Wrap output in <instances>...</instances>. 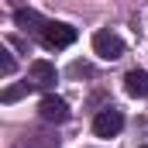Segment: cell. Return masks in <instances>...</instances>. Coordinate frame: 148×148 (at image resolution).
Wrapping results in <instances>:
<instances>
[{
	"mask_svg": "<svg viewBox=\"0 0 148 148\" xmlns=\"http://www.w3.org/2000/svg\"><path fill=\"white\" fill-rule=\"evenodd\" d=\"M41 45L45 48H52V52H62V48H69L76 41V28L73 24H62V21H45V28H41Z\"/></svg>",
	"mask_w": 148,
	"mask_h": 148,
	"instance_id": "obj_1",
	"label": "cell"
},
{
	"mask_svg": "<svg viewBox=\"0 0 148 148\" xmlns=\"http://www.w3.org/2000/svg\"><path fill=\"white\" fill-rule=\"evenodd\" d=\"M121 127H124V114L117 107H107V110H100L93 117V134L97 138H117Z\"/></svg>",
	"mask_w": 148,
	"mask_h": 148,
	"instance_id": "obj_2",
	"label": "cell"
},
{
	"mask_svg": "<svg viewBox=\"0 0 148 148\" xmlns=\"http://www.w3.org/2000/svg\"><path fill=\"white\" fill-rule=\"evenodd\" d=\"M38 114H41V121L45 124H66L69 121V103L62 100V97H41V103H38Z\"/></svg>",
	"mask_w": 148,
	"mask_h": 148,
	"instance_id": "obj_3",
	"label": "cell"
},
{
	"mask_svg": "<svg viewBox=\"0 0 148 148\" xmlns=\"http://www.w3.org/2000/svg\"><path fill=\"white\" fill-rule=\"evenodd\" d=\"M93 52H97L100 59L114 62V59L124 55V41L114 35V31H97V35H93Z\"/></svg>",
	"mask_w": 148,
	"mask_h": 148,
	"instance_id": "obj_4",
	"label": "cell"
},
{
	"mask_svg": "<svg viewBox=\"0 0 148 148\" xmlns=\"http://www.w3.org/2000/svg\"><path fill=\"white\" fill-rule=\"evenodd\" d=\"M28 79L35 83V90H48V86H55V66L45 59H35L28 69Z\"/></svg>",
	"mask_w": 148,
	"mask_h": 148,
	"instance_id": "obj_5",
	"label": "cell"
},
{
	"mask_svg": "<svg viewBox=\"0 0 148 148\" xmlns=\"http://www.w3.org/2000/svg\"><path fill=\"white\" fill-rule=\"evenodd\" d=\"M124 90H127V97H148V73L145 69H131L124 76Z\"/></svg>",
	"mask_w": 148,
	"mask_h": 148,
	"instance_id": "obj_6",
	"label": "cell"
},
{
	"mask_svg": "<svg viewBox=\"0 0 148 148\" xmlns=\"http://www.w3.org/2000/svg\"><path fill=\"white\" fill-rule=\"evenodd\" d=\"M14 24H17V28H31L35 35H41L45 17H38L35 10H28V7H17V10H14Z\"/></svg>",
	"mask_w": 148,
	"mask_h": 148,
	"instance_id": "obj_7",
	"label": "cell"
},
{
	"mask_svg": "<svg viewBox=\"0 0 148 148\" xmlns=\"http://www.w3.org/2000/svg\"><path fill=\"white\" fill-rule=\"evenodd\" d=\"M35 90V83L28 79V83H21V86H10V90H3V103H14V100H21L24 93H31Z\"/></svg>",
	"mask_w": 148,
	"mask_h": 148,
	"instance_id": "obj_8",
	"label": "cell"
},
{
	"mask_svg": "<svg viewBox=\"0 0 148 148\" xmlns=\"http://www.w3.org/2000/svg\"><path fill=\"white\" fill-rule=\"evenodd\" d=\"M0 73H3V76H10V73H14V55H10L7 48L0 52Z\"/></svg>",
	"mask_w": 148,
	"mask_h": 148,
	"instance_id": "obj_9",
	"label": "cell"
},
{
	"mask_svg": "<svg viewBox=\"0 0 148 148\" xmlns=\"http://www.w3.org/2000/svg\"><path fill=\"white\" fill-rule=\"evenodd\" d=\"M145 148H148V145H145Z\"/></svg>",
	"mask_w": 148,
	"mask_h": 148,
	"instance_id": "obj_10",
	"label": "cell"
}]
</instances>
